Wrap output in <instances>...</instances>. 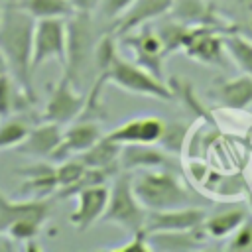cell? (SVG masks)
<instances>
[{
  "instance_id": "1",
  "label": "cell",
  "mask_w": 252,
  "mask_h": 252,
  "mask_svg": "<svg viewBox=\"0 0 252 252\" xmlns=\"http://www.w3.org/2000/svg\"><path fill=\"white\" fill-rule=\"evenodd\" d=\"M33 30L35 20L8 2L2 8L0 18V49L8 59L10 75L20 85L24 94L33 100V71H32V51H33Z\"/></svg>"
},
{
  "instance_id": "2",
  "label": "cell",
  "mask_w": 252,
  "mask_h": 252,
  "mask_svg": "<svg viewBox=\"0 0 252 252\" xmlns=\"http://www.w3.org/2000/svg\"><path fill=\"white\" fill-rule=\"evenodd\" d=\"M132 187L146 211H169L195 205L193 193L163 167L132 171Z\"/></svg>"
},
{
  "instance_id": "3",
  "label": "cell",
  "mask_w": 252,
  "mask_h": 252,
  "mask_svg": "<svg viewBox=\"0 0 252 252\" xmlns=\"http://www.w3.org/2000/svg\"><path fill=\"white\" fill-rule=\"evenodd\" d=\"M148 211L138 201L132 187V171H122L112 175L108 187V203L100 220L112 222L126 232H138L146 226Z\"/></svg>"
},
{
  "instance_id": "4",
  "label": "cell",
  "mask_w": 252,
  "mask_h": 252,
  "mask_svg": "<svg viewBox=\"0 0 252 252\" xmlns=\"http://www.w3.org/2000/svg\"><path fill=\"white\" fill-rule=\"evenodd\" d=\"M100 75L106 77V83H112L126 93L152 96V98H159V100L173 98V91L163 83V79L152 75L148 69L140 67L138 63H130V61L122 59L120 55H116L114 61L110 63V67Z\"/></svg>"
},
{
  "instance_id": "5",
  "label": "cell",
  "mask_w": 252,
  "mask_h": 252,
  "mask_svg": "<svg viewBox=\"0 0 252 252\" xmlns=\"http://www.w3.org/2000/svg\"><path fill=\"white\" fill-rule=\"evenodd\" d=\"M93 14L85 12H75L69 16L67 22V61H65V75L75 79L81 75L85 69L87 61L93 57L94 59V47H96V37H94V24H93Z\"/></svg>"
},
{
  "instance_id": "6",
  "label": "cell",
  "mask_w": 252,
  "mask_h": 252,
  "mask_svg": "<svg viewBox=\"0 0 252 252\" xmlns=\"http://www.w3.org/2000/svg\"><path fill=\"white\" fill-rule=\"evenodd\" d=\"M59 61L65 67L67 61V22L65 18L35 20L32 71L35 73L45 61Z\"/></svg>"
},
{
  "instance_id": "7",
  "label": "cell",
  "mask_w": 252,
  "mask_h": 252,
  "mask_svg": "<svg viewBox=\"0 0 252 252\" xmlns=\"http://www.w3.org/2000/svg\"><path fill=\"white\" fill-rule=\"evenodd\" d=\"M85 106H87V96L81 94L75 89L71 77L63 73V77L53 85L49 93V98L43 110V120L63 126V124L73 122L77 116H81Z\"/></svg>"
},
{
  "instance_id": "8",
  "label": "cell",
  "mask_w": 252,
  "mask_h": 252,
  "mask_svg": "<svg viewBox=\"0 0 252 252\" xmlns=\"http://www.w3.org/2000/svg\"><path fill=\"white\" fill-rule=\"evenodd\" d=\"M222 30L209 28V26H197L187 28V33L181 43V51L207 65H220L224 61V45H222Z\"/></svg>"
},
{
  "instance_id": "9",
  "label": "cell",
  "mask_w": 252,
  "mask_h": 252,
  "mask_svg": "<svg viewBox=\"0 0 252 252\" xmlns=\"http://www.w3.org/2000/svg\"><path fill=\"white\" fill-rule=\"evenodd\" d=\"M51 201L47 197H30L22 201H12L0 191V234L18 220H35L43 224L51 215Z\"/></svg>"
},
{
  "instance_id": "10",
  "label": "cell",
  "mask_w": 252,
  "mask_h": 252,
  "mask_svg": "<svg viewBox=\"0 0 252 252\" xmlns=\"http://www.w3.org/2000/svg\"><path fill=\"white\" fill-rule=\"evenodd\" d=\"M122 41L130 47L136 57V63L148 69L152 75L161 79V61L167 55L163 41L156 30H142V32H128L122 35Z\"/></svg>"
},
{
  "instance_id": "11",
  "label": "cell",
  "mask_w": 252,
  "mask_h": 252,
  "mask_svg": "<svg viewBox=\"0 0 252 252\" xmlns=\"http://www.w3.org/2000/svg\"><path fill=\"white\" fill-rule=\"evenodd\" d=\"M207 219V211L191 205L169 211H148L146 232H161V230H189L203 224Z\"/></svg>"
},
{
  "instance_id": "12",
  "label": "cell",
  "mask_w": 252,
  "mask_h": 252,
  "mask_svg": "<svg viewBox=\"0 0 252 252\" xmlns=\"http://www.w3.org/2000/svg\"><path fill=\"white\" fill-rule=\"evenodd\" d=\"M75 197H77V207L69 215V220L77 230H87L96 220L102 219L106 203H108V187L106 183L93 185V187L81 189Z\"/></svg>"
},
{
  "instance_id": "13",
  "label": "cell",
  "mask_w": 252,
  "mask_h": 252,
  "mask_svg": "<svg viewBox=\"0 0 252 252\" xmlns=\"http://www.w3.org/2000/svg\"><path fill=\"white\" fill-rule=\"evenodd\" d=\"M169 14L173 20L189 28L209 26V28H217L222 32L232 30V26H226L224 20L219 18L215 6L209 0H175Z\"/></svg>"
},
{
  "instance_id": "14",
  "label": "cell",
  "mask_w": 252,
  "mask_h": 252,
  "mask_svg": "<svg viewBox=\"0 0 252 252\" xmlns=\"http://www.w3.org/2000/svg\"><path fill=\"white\" fill-rule=\"evenodd\" d=\"M165 122L156 116H144V118H132L128 122H122L108 134H104L108 140L124 144H158Z\"/></svg>"
},
{
  "instance_id": "15",
  "label": "cell",
  "mask_w": 252,
  "mask_h": 252,
  "mask_svg": "<svg viewBox=\"0 0 252 252\" xmlns=\"http://www.w3.org/2000/svg\"><path fill=\"white\" fill-rule=\"evenodd\" d=\"M169 154L158 144H124L118 156V167L122 171L161 169L169 163Z\"/></svg>"
},
{
  "instance_id": "16",
  "label": "cell",
  "mask_w": 252,
  "mask_h": 252,
  "mask_svg": "<svg viewBox=\"0 0 252 252\" xmlns=\"http://www.w3.org/2000/svg\"><path fill=\"white\" fill-rule=\"evenodd\" d=\"M100 136H102V132L96 122H77L63 132L61 142H59L57 150L53 152V156L49 158V161L59 163L63 159L75 158V156L83 154L85 150H89L96 140H100Z\"/></svg>"
},
{
  "instance_id": "17",
  "label": "cell",
  "mask_w": 252,
  "mask_h": 252,
  "mask_svg": "<svg viewBox=\"0 0 252 252\" xmlns=\"http://www.w3.org/2000/svg\"><path fill=\"white\" fill-rule=\"evenodd\" d=\"M175 0H134V4L114 22V32L118 35H124L128 32H134L142 26H146L152 20H158L171 12Z\"/></svg>"
},
{
  "instance_id": "18",
  "label": "cell",
  "mask_w": 252,
  "mask_h": 252,
  "mask_svg": "<svg viewBox=\"0 0 252 252\" xmlns=\"http://www.w3.org/2000/svg\"><path fill=\"white\" fill-rule=\"evenodd\" d=\"M63 130L61 124L55 122H47L43 120L39 126L30 128L28 136L24 138V142L16 148L20 154L30 156V158H37V159H47L53 156V152L57 150L59 142H61Z\"/></svg>"
},
{
  "instance_id": "19",
  "label": "cell",
  "mask_w": 252,
  "mask_h": 252,
  "mask_svg": "<svg viewBox=\"0 0 252 252\" xmlns=\"http://www.w3.org/2000/svg\"><path fill=\"white\" fill-rule=\"evenodd\" d=\"M207 232L203 230V224L189 230H161V232H148V242L152 250H163V252H183L201 248L207 242Z\"/></svg>"
},
{
  "instance_id": "20",
  "label": "cell",
  "mask_w": 252,
  "mask_h": 252,
  "mask_svg": "<svg viewBox=\"0 0 252 252\" xmlns=\"http://www.w3.org/2000/svg\"><path fill=\"white\" fill-rule=\"evenodd\" d=\"M213 94L222 108L246 110L252 104V75L242 73L238 77L220 81L213 89Z\"/></svg>"
},
{
  "instance_id": "21",
  "label": "cell",
  "mask_w": 252,
  "mask_h": 252,
  "mask_svg": "<svg viewBox=\"0 0 252 252\" xmlns=\"http://www.w3.org/2000/svg\"><path fill=\"white\" fill-rule=\"evenodd\" d=\"M20 173L26 175V181L20 185V193L22 195H30V197H47L51 193H55L59 189L57 183V175H55V165L41 161V163H33L30 167L18 169Z\"/></svg>"
},
{
  "instance_id": "22",
  "label": "cell",
  "mask_w": 252,
  "mask_h": 252,
  "mask_svg": "<svg viewBox=\"0 0 252 252\" xmlns=\"http://www.w3.org/2000/svg\"><path fill=\"white\" fill-rule=\"evenodd\" d=\"M120 144L108 140L104 134L100 140H96L89 150L79 154L77 158L87 165V167H98V169H110V171H120L118 167V156H120Z\"/></svg>"
},
{
  "instance_id": "23",
  "label": "cell",
  "mask_w": 252,
  "mask_h": 252,
  "mask_svg": "<svg viewBox=\"0 0 252 252\" xmlns=\"http://www.w3.org/2000/svg\"><path fill=\"white\" fill-rule=\"evenodd\" d=\"M222 45L226 55L234 61V65L242 73L252 75V39L232 28L222 33Z\"/></svg>"
},
{
  "instance_id": "24",
  "label": "cell",
  "mask_w": 252,
  "mask_h": 252,
  "mask_svg": "<svg viewBox=\"0 0 252 252\" xmlns=\"http://www.w3.org/2000/svg\"><path fill=\"white\" fill-rule=\"evenodd\" d=\"M246 220V211L244 209H228L220 211L213 217H207L203 220V230L207 232L209 238H228L242 222Z\"/></svg>"
},
{
  "instance_id": "25",
  "label": "cell",
  "mask_w": 252,
  "mask_h": 252,
  "mask_svg": "<svg viewBox=\"0 0 252 252\" xmlns=\"http://www.w3.org/2000/svg\"><path fill=\"white\" fill-rule=\"evenodd\" d=\"M24 12H28L33 20H45V18H69L73 8L67 0H10Z\"/></svg>"
},
{
  "instance_id": "26",
  "label": "cell",
  "mask_w": 252,
  "mask_h": 252,
  "mask_svg": "<svg viewBox=\"0 0 252 252\" xmlns=\"http://www.w3.org/2000/svg\"><path fill=\"white\" fill-rule=\"evenodd\" d=\"M20 102H32L10 73L0 77V118L10 116L18 110Z\"/></svg>"
},
{
  "instance_id": "27",
  "label": "cell",
  "mask_w": 252,
  "mask_h": 252,
  "mask_svg": "<svg viewBox=\"0 0 252 252\" xmlns=\"http://www.w3.org/2000/svg\"><path fill=\"white\" fill-rule=\"evenodd\" d=\"M189 142V124L185 122H165L163 132L158 140V144L169 154V156H179L183 148Z\"/></svg>"
},
{
  "instance_id": "28",
  "label": "cell",
  "mask_w": 252,
  "mask_h": 252,
  "mask_svg": "<svg viewBox=\"0 0 252 252\" xmlns=\"http://www.w3.org/2000/svg\"><path fill=\"white\" fill-rule=\"evenodd\" d=\"M28 132H30L28 122H24L20 118L6 116L0 122V150L18 148L24 142V138L28 136Z\"/></svg>"
},
{
  "instance_id": "29",
  "label": "cell",
  "mask_w": 252,
  "mask_h": 252,
  "mask_svg": "<svg viewBox=\"0 0 252 252\" xmlns=\"http://www.w3.org/2000/svg\"><path fill=\"white\" fill-rule=\"evenodd\" d=\"M87 169V165L75 156V158H69V159H63L55 165V175H57V183H59V189H65L69 185H73L81 175L83 171ZM57 189V191H59Z\"/></svg>"
},
{
  "instance_id": "30",
  "label": "cell",
  "mask_w": 252,
  "mask_h": 252,
  "mask_svg": "<svg viewBox=\"0 0 252 252\" xmlns=\"http://www.w3.org/2000/svg\"><path fill=\"white\" fill-rule=\"evenodd\" d=\"M226 242L228 250H248L252 248V219H246L230 236Z\"/></svg>"
},
{
  "instance_id": "31",
  "label": "cell",
  "mask_w": 252,
  "mask_h": 252,
  "mask_svg": "<svg viewBox=\"0 0 252 252\" xmlns=\"http://www.w3.org/2000/svg\"><path fill=\"white\" fill-rule=\"evenodd\" d=\"M132 4H134V0H100L96 12L100 14V18H104L106 22H112V26H114V22H116Z\"/></svg>"
},
{
  "instance_id": "32",
  "label": "cell",
  "mask_w": 252,
  "mask_h": 252,
  "mask_svg": "<svg viewBox=\"0 0 252 252\" xmlns=\"http://www.w3.org/2000/svg\"><path fill=\"white\" fill-rule=\"evenodd\" d=\"M112 250H114V252H126V250L148 252V250H152V248H150V242H148V232H146V228H142V230H138V232H132V236H130L128 242H124V244H120V246H114Z\"/></svg>"
},
{
  "instance_id": "33",
  "label": "cell",
  "mask_w": 252,
  "mask_h": 252,
  "mask_svg": "<svg viewBox=\"0 0 252 252\" xmlns=\"http://www.w3.org/2000/svg\"><path fill=\"white\" fill-rule=\"evenodd\" d=\"M67 2L73 8V12H85V14L96 12L100 4V0H67Z\"/></svg>"
},
{
  "instance_id": "34",
  "label": "cell",
  "mask_w": 252,
  "mask_h": 252,
  "mask_svg": "<svg viewBox=\"0 0 252 252\" xmlns=\"http://www.w3.org/2000/svg\"><path fill=\"white\" fill-rule=\"evenodd\" d=\"M248 18H250V22H252V0H232Z\"/></svg>"
},
{
  "instance_id": "35",
  "label": "cell",
  "mask_w": 252,
  "mask_h": 252,
  "mask_svg": "<svg viewBox=\"0 0 252 252\" xmlns=\"http://www.w3.org/2000/svg\"><path fill=\"white\" fill-rule=\"evenodd\" d=\"M6 73H10V67H8V59H6V55H4L2 49H0V77L6 75Z\"/></svg>"
},
{
  "instance_id": "36",
  "label": "cell",
  "mask_w": 252,
  "mask_h": 252,
  "mask_svg": "<svg viewBox=\"0 0 252 252\" xmlns=\"http://www.w3.org/2000/svg\"><path fill=\"white\" fill-rule=\"evenodd\" d=\"M248 203H250V205H248V207H250V209H252V191H248Z\"/></svg>"
},
{
  "instance_id": "37",
  "label": "cell",
  "mask_w": 252,
  "mask_h": 252,
  "mask_svg": "<svg viewBox=\"0 0 252 252\" xmlns=\"http://www.w3.org/2000/svg\"><path fill=\"white\" fill-rule=\"evenodd\" d=\"M2 8H4V6H2V4H0V18H2Z\"/></svg>"
}]
</instances>
